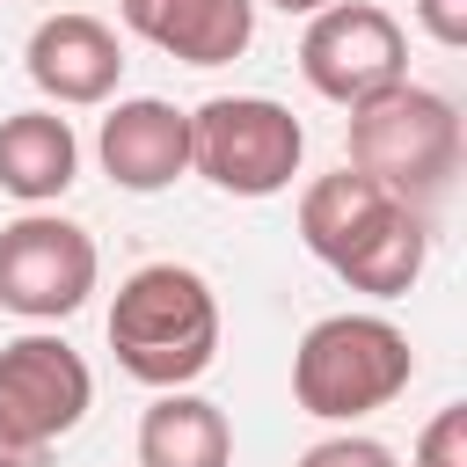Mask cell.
<instances>
[{"label":"cell","instance_id":"1","mask_svg":"<svg viewBox=\"0 0 467 467\" xmlns=\"http://www.w3.org/2000/svg\"><path fill=\"white\" fill-rule=\"evenodd\" d=\"M299 241L350 285V292H372V299H401L416 277H423V255H431V226L416 204L387 197L372 175L358 168H336V175H314L299 190Z\"/></svg>","mask_w":467,"mask_h":467},{"label":"cell","instance_id":"2","mask_svg":"<svg viewBox=\"0 0 467 467\" xmlns=\"http://www.w3.org/2000/svg\"><path fill=\"white\" fill-rule=\"evenodd\" d=\"M109 350L153 394H175V387L204 379L212 358H219V299H212V285L190 263L131 270L117 285V299H109Z\"/></svg>","mask_w":467,"mask_h":467},{"label":"cell","instance_id":"3","mask_svg":"<svg viewBox=\"0 0 467 467\" xmlns=\"http://www.w3.org/2000/svg\"><path fill=\"white\" fill-rule=\"evenodd\" d=\"M416 379V350L387 314H328L292 350V401L321 423H358L401 401Z\"/></svg>","mask_w":467,"mask_h":467},{"label":"cell","instance_id":"4","mask_svg":"<svg viewBox=\"0 0 467 467\" xmlns=\"http://www.w3.org/2000/svg\"><path fill=\"white\" fill-rule=\"evenodd\" d=\"M343 168L372 175L387 197H401V204L423 212L460 175V109L438 88L401 80V88H387V95H372V102L350 109V161Z\"/></svg>","mask_w":467,"mask_h":467},{"label":"cell","instance_id":"5","mask_svg":"<svg viewBox=\"0 0 467 467\" xmlns=\"http://www.w3.org/2000/svg\"><path fill=\"white\" fill-rule=\"evenodd\" d=\"M306 161V124L270 95H212L190 109V168L226 197H277Z\"/></svg>","mask_w":467,"mask_h":467},{"label":"cell","instance_id":"6","mask_svg":"<svg viewBox=\"0 0 467 467\" xmlns=\"http://www.w3.org/2000/svg\"><path fill=\"white\" fill-rule=\"evenodd\" d=\"M95 401V372L66 336H15L0 343V452L36 460L66 431H80Z\"/></svg>","mask_w":467,"mask_h":467},{"label":"cell","instance_id":"7","mask_svg":"<svg viewBox=\"0 0 467 467\" xmlns=\"http://www.w3.org/2000/svg\"><path fill=\"white\" fill-rule=\"evenodd\" d=\"M299 73L321 102H372L387 88L409 80V36L387 7L372 0H328L321 15H306V36H299Z\"/></svg>","mask_w":467,"mask_h":467},{"label":"cell","instance_id":"8","mask_svg":"<svg viewBox=\"0 0 467 467\" xmlns=\"http://www.w3.org/2000/svg\"><path fill=\"white\" fill-rule=\"evenodd\" d=\"M95 234L58 219V212H22L0 226V306L22 321H66L95 292Z\"/></svg>","mask_w":467,"mask_h":467},{"label":"cell","instance_id":"9","mask_svg":"<svg viewBox=\"0 0 467 467\" xmlns=\"http://www.w3.org/2000/svg\"><path fill=\"white\" fill-rule=\"evenodd\" d=\"M22 66H29V80L51 109H95L124 80V44L102 15H44L29 29Z\"/></svg>","mask_w":467,"mask_h":467},{"label":"cell","instance_id":"10","mask_svg":"<svg viewBox=\"0 0 467 467\" xmlns=\"http://www.w3.org/2000/svg\"><path fill=\"white\" fill-rule=\"evenodd\" d=\"M95 161L117 190L131 197H153L168 182L190 175V109L161 102V95H124L109 102L102 131H95Z\"/></svg>","mask_w":467,"mask_h":467},{"label":"cell","instance_id":"11","mask_svg":"<svg viewBox=\"0 0 467 467\" xmlns=\"http://www.w3.org/2000/svg\"><path fill=\"white\" fill-rule=\"evenodd\" d=\"M117 15L182 66H234L255 44V0H117Z\"/></svg>","mask_w":467,"mask_h":467},{"label":"cell","instance_id":"12","mask_svg":"<svg viewBox=\"0 0 467 467\" xmlns=\"http://www.w3.org/2000/svg\"><path fill=\"white\" fill-rule=\"evenodd\" d=\"M80 175V139L58 109H15L0 117V190L22 197L29 212L58 204Z\"/></svg>","mask_w":467,"mask_h":467},{"label":"cell","instance_id":"13","mask_svg":"<svg viewBox=\"0 0 467 467\" xmlns=\"http://www.w3.org/2000/svg\"><path fill=\"white\" fill-rule=\"evenodd\" d=\"M139 467H234V423L219 401L175 387L139 416Z\"/></svg>","mask_w":467,"mask_h":467},{"label":"cell","instance_id":"14","mask_svg":"<svg viewBox=\"0 0 467 467\" xmlns=\"http://www.w3.org/2000/svg\"><path fill=\"white\" fill-rule=\"evenodd\" d=\"M416 467H467V401H445V409L423 423Z\"/></svg>","mask_w":467,"mask_h":467},{"label":"cell","instance_id":"15","mask_svg":"<svg viewBox=\"0 0 467 467\" xmlns=\"http://www.w3.org/2000/svg\"><path fill=\"white\" fill-rule=\"evenodd\" d=\"M299 467H394V452H387L379 438H358V431H343V438H321V445H306V452H299Z\"/></svg>","mask_w":467,"mask_h":467},{"label":"cell","instance_id":"16","mask_svg":"<svg viewBox=\"0 0 467 467\" xmlns=\"http://www.w3.org/2000/svg\"><path fill=\"white\" fill-rule=\"evenodd\" d=\"M409 7H416V22H423L431 44H445V51L467 44V0H409Z\"/></svg>","mask_w":467,"mask_h":467},{"label":"cell","instance_id":"17","mask_svg":"<svg viewBox=\"0 0 467 467\" xmlns=\"http://www.w3.org/2000/svg\"><path fill=\"white\" fill-rule=\"evenodd\" d=\"M255 7H285V15H321L328 0H255Z\"/></svg>","mask_w":467,"mask_h":467},{"label":"cell","instance_id":"18","mask_svg":"<svg viewBox=\"0 0 467 467\" xmlns=\"http://www.w3.org/2000/svg\"><path fill=\"white\" fill-rule=\"evenodd\" d=\"M0 467H22V460H15V452H0Z\"/></svg>","mask_w":467,"mask_h":467}]
</instances>
